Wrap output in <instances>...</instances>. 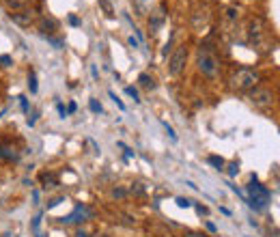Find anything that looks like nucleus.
I'll list each match as a JSON object with an SVG mask.
<instances>
[{
	"instance_id": "4be33fe9",
	"label": "nucleus",
	"mask_w": 280,
	"mask_h": 237,
	"mask_svg": "<svg viewBox=\"0 0 280 237\" xmlns=\"http://www.w3.org/2000/svg\"><path fill=\"white\" fill-rule=\"evenodd\" d=\"M28 89H30V93H37V89H39V86H37V75L35 73H28Z\"/></svg>"
},
{
	"instance_id": "72a5a7b5",
	"label": "nucleus",
	"mask_w": 280,
	"mask_h": 237,
	"mask_svg": "<svg viewBox=\"0 0 280 237\" xmlns=\"http://www.w3.org/2000/svg\"><path fill=\"white\" fill-rule=\"evenodd\" d=\"M196 212L201 213V215H207V213H209V209H207V207H203V205H196Z\"/></svg>"
},
{
	"instance_id": "b1692460",
	"label": "nucleus",
	"mask_w": 280,
	"mask_h": 237,
	"mask_svg": "<svg viewBox=\"0 0 280 237\" xmlns=\"http://www.w3.org/2000/svg\"><path fill=\"white\" fill-rule=\"evenodd\" d=\"M132 194L142 196V194H144V186H142V183H134V186H132Z\"/></svg>"
},
{
	"instance_id": "39448f33",
	"label": "nucleus",
	"mask_w": 280,
	"mask_h": 237,
	"mask_svg": "<svg viewBox=\"0 0 280 237\" xmlns=\"http://www.w3.org/2000/svg\"><path fill=\"white\" fill-rule=\"evenodd\" d=\"M248 99L250 104L258 108V110H269L274 104H276V93L272 89H265V86H255L252 91H248Z\"/></svg>"
},
{
	"instance_id": "1a4fd4ad",
	"label": "nucleus",
	"mask_w": 280,
	"mask_h": 237,
	"mask_svg": "<svg viewBox=\"0 0 280 237\" xmlns=\"http://www.w3.org/2000/svg\"><path fill=\"white\" fill-rule=\"evenodd\" d=\"M37 18H39V15H37L35 9H22L18 13H11V20H13L18 26H30L37 22Z\"/></svg>"
},
{
	"instance_id": "f704fd0d",
	"label": "nucleus",
	"mask_w": 280,
	"mask_h": 237,
	"mask_svg": "<svg viewBox=\"0 0 280 237\" xmlns=\"http://www.w3.org/2000/svg\"><path fill=\"white\" fill-rule=\"evenodd\" d=\"M56 108H58V115H61L63 118L67 117V110H65V106H63V104H56Z\"/></svg>"
},
{
	"instance_id": "aec40b11",
	"label": "nucleus",
	"mask_w": 280,
	"mask_h": 237,
	"mask_svg": "<svg viewBox=\"0 0 280 237\" xmlns=\"http://www.w3.org/2000/svg\"><path fill=\"white\" fill-rule=\"evenodd\" d=\"M110 196L112 198H125L127 196V190H125V188H112Z\"/></svg>"
},
{
	"instance_id": "f3484780",
	"label": "nucleus",
	"mask_w": 280,
	"mask_h": 237,
	"mask_svg": "<svg viewBox=\"0 0 280 237\" xmlns=\"http://www.w3.org/2000/svg\"><path fill=\"white\" fill-rule=\"evenodd\" d=\"M138 82H140V86H144V89H153V78H151L149 73H140L138 75Z\"/></svg>"
},
{
	"instance_id": "4468645a",
	"label": "nucleus",
	"mask_w": 280,
	"mask_h": 237,
	"mask_svg": "<svg viewBox=\"0 0 280 237\" xmlns=\"http://www.w3.org/2000/svg\"><path fill=\"white\" fill-rule=\"evenodd\" d=\"M237 18H239V11H237V7H226L224 9V22H226V24H233V22H237Z\"/></svg>"
},
{
	"instance_id": "f257e3e1",
	"label": "nucleus",
	"mask_w": 280,
	"mask_h": 237,
	"mask_svg": "<svg viewBox=\"0 0 280 237\" xmlns=\"http://www.w3.org/2000/svg\"><path fill=\"white\" fill-rule=\"evenodd\" d=\"M248 32V43L258 52V54H267L274 46V30L269 28L267 20L263 18H250L246 26Z\"/></svg>"
},
{
	"instance_id": "423d86ee",
	"label": "nucleus",
	"mask_w": 280,
	"mask_h": 237,
	"mask_svg": "<svg viewBox=\"0 0 280 237\" xmlns=\"http://www.w3.org/2000/svg\"><path fill=\"white\" fill-rule=\"evenodd\" d=\"M186 63H187V46L186 43H181V46L172 52V56L168 61V73L170 75H179L183 71V67H186Z\"/></svg>"
},
{
	"instance_id": "2eb2a0df",
	"label": "nucleus",
	"mask_w": 280,
	"mask_h": 237,
	"mask_svg": "<svg viewBox=\"0 0 280 237\" xmlns=\"http://www.w3.org/2000/svg\"><path fill=\"white\" fill-rule=\"evenodd\" d=\"M41 183H46V188H54V186H58V177L54 172H43Z\"/></svg>"
},
{
	"instance_id": "f03ea898",
	"label": "nucleus",
	"mask_w": 280,
	"mask_h": 237,
	"mask_svg": "<svg viewBox=\"0 0 280 237\" xmlns=\"http://www.w3.org/2000/svg\"><path fill=\"white\" fill-rule=\"evenodd\" d=\"M258 82H261V73L252 67H241L231 75V89L237 93H248L255 86H258Z\"/></svg>"
},
{
	"instance_id": "9b49d317",
	"label": "nucleus",
	"mask_w": 280,
	"mask_h": 237,
	"mask_svg": "<svg viewBox=\"0 0 280 237\" xmlns=\"http://www.w3.org/2000/svg\"><path fill=\"white\" fill-rule=\"evenodd\" d=\"M18 149L11 142H0V160H18Z\"/></svg>"
},
{
	"instance_id": "4c0bfd02",
	"label": "nucleus",
	"mask_w": 280,
	"mask_h": 237,
	"mask_svg": "<svg viewBox=\"0 0 280 237\" xmlns=\"http://www.w3.org/2000/svg\"><path fill=\"white\" fill-rule=\"evenodd\" d=\"M75 237H89V233H86V231H82V229H80L78 233H75Z\"/></svg>"
},
{
	"instance_id": "393cba45",
	"label": "nucleus",
	"mask_w": 280,
	"mask_h": 237,
	"mask_svg": "<svg viewBox=\"0 0 280 237\" xmlns=\"http://www.w3.org/2000/svg\"><path fill=\"white\" fill-rule=\"evenodd\" d=\"M172 39H175V35H170V37H168V41H166L164 50H162V54H164V56H168V52L172 50Z\"/></svg>"
},
{
	"instance_id": "412c9836",
	"label": "nucleus",
	"mask_w": 280,
	"mask_h": 237,
	"mask_svg": "<svg viewBox=\"0 0 280 237\" xmlns=\"http://www.w3.org/2000/svg\"><path fill=\"white\" fill-rule=\"evenodd\" d=\"M89 108H91V112H95V115H101V112H104V108H101V104L97 99H91L89 101Z\"/></svg>"
},
{
	"instance_id": "c9c22d12",
	"label": "nucleus",
	"mask_w": 280,
	"mask_h": 237,
	"mask_svg": "<svg viewBox=\"0 0 280 237\" xmlns=\"http://www.w3.org/2000/svg\"><path fill=\"white\" fill-rule=\"evenodd\" d=\"M69 24H71V26H80V20L75 18V15H69Z\"/></svg>"
},
{
	"instance_id": "bb28decb",
	"label": "nucleus",
	"mask_w": 280,
	"mask_h": 237,
	"mask_svg": "<svg viewBox=\"0 0 280 237\" xmlns=\"http://www.w3.org/2000/svg\"><path fill=\"white\" fill-rule=\"evenodd\" d=\"M108 95H110V99H112V101H115V104H117L118 108H121V110H125V104H123V101H121V99H118V97H117L115 93H112V91H110V93H108Z\"/></svg>"
},
{
	"instance_id": "a878e982",
	"label": "nucleus",
	"mask_w": 280,
	"mask_h": 237,
	"mask_svg": "<svg viewBox=\"0 0 280 237\" xmlns=\"http://www.w3.org/2000/svg\"><path fill=\"white\" fill-rule=\"evenodd\" d=\"M125 93H127L129 97H134V101H140V97H138V91L134 89V86H127V89H125Z\"/></svg>"
},
{
	"instance_id": "ea45409f",
	"label": "nucleus",
	"mask_w": 280,
	"mask_h": 237,
	"mask_svg": "<svg viewBox=\"0 0 280 237\" xmlns=\"http://www.w3.org/2000/svg\"><path fill=\"white\" fill-rule=\"evenodd\" d=\"M75 110H78V106H75L73 101H71V104H69V112H75Z\"/></svg>"
},
{
	"instance_id": "0eeeda50",
	"label": "nucleus",
	"mask_w": 280,
	"mask_h": 237,
	"mask_svg": "<svg viewBox=\"0 0 280 237\" xmlns=\"http://www.w3.org/2000/svg\"><path fill=\"white\" fill-rule=\"evenodd\" d=\"M209 20H211V13H209V7L207 4H198L192 13V26L196 30H203L209 26Z\"/></svg>"
},
{
	"instance_id": "58836bf2",
	"label": "nucleus",
	"mask_w": 280,
	"mask_h": 237,
	"mask_svg": "<svg viewBox=\"0 0 280 237\" xmlns=\"http://www.w3.org/2000/svg\"><path fill=\"white\" fill-rule=\"evenodd\" d=\"M207 229L211 231V233H215V231H218V229H215V224H213V222H207Z\"/></svg>"
},
{
	"instance_id": "5701e85b",
	"label": "nucleus",
	"mask_w": 280,
	"mask_h": 237,
	"mask_svg": "<svg viewBox=\"0 0 280 237\" xmlns=\"http://www.w3.org/2000/svg\"><path fill=\"white\" fill-rule=\"evenodd\" d=\"M177 205H179V207L181 209H190L192 207V201H190V198H183V196H177Z\"/></svg>"
},
{
	"instance_id": "cd10ccee",
	"label": "nucleus",
	"mask_w": 280,
	"mask_h": 237,
	"mask_svg": "<svg viewBox=\"0 0 280 237\" xmlns=\"http://www.w3.org/2000/svg\"><path fill=\"white\" fill-rule=\"evenodd\" d=\"M183 237H209V235L201 233V231H186V235H183Z\"/></svg>"
},
{
	"instance_id": "dca6fc26",
	"label": "nucleus",
	"mask_w": 280,
	"mask_h": 237,
	"mask_svg": "<svg viewBox=\"0 0 280 237\" xmlns=\"http://www.w3.org/2000/svg\"><path fill=\"white\" fill-rule=\"evenodd\" d=\"M97 2H99V7L104 9V13L108 15V18H115V7H112L110 0H97Z\"/></svg>"
},
{
	"instance_id": "7c9ffc66",
	"label": "nucleus",
	"mask_w": 280,
	"mask_h": 237,
	"mask_svg": "<svg viewBox=\"0 0 280 237\" xmlns=\"http://www.w3.org/2000/svg\"><path fill=\"white\" fill-rule=\"evenodd\" d=\"M18 99H20L22 110H24V112H28V99H26V97H18Z\"/></svg>"
},
{
	"instance_id": "ddd939ff",
	"label": "nucleus",
	"mask_w": 280,
	"mask_h": 237,
	"mask_svg": "<svg viewBox=\"0 0 280 237\" xmlns=\"http://www.w3.org/2000/svg\"><path fill=\"white\" fill-rule=\"evenodd\" d=\"M37 0H4V4L11 11H22V9H28L30 4H35Z\"/></svg>"
},
{
	"instance_id": "f8f14e48",
	"label": "nucleus",
	"mask_w": 280,
	"mask_h": 237,
	"mask_svg": "<svg viewBox=\"0 0 280 237\" xmlns=\"http://www.w3.org/2000/svg\"><path fill=\"white\" fill-rule=\"evenodd\" d=\"M58 28V22L54 20V18H41L39 20V30H41V35H50V32H54Z\"/></svg>"
},
{
	"instance_id": "7ed1b4c3",
	"label": "nucleus",
	"mask_w": 280,
	"mask_h": 237,
	"mask_svg": "<svg viewBox=\"0 0 280 237\" xmlns=\"http://www.w3.org/2000/svg\"><path fill=\"white\" fill-rule=\"evenodd\" d=\"M198 71L203 75H207V78H218L220 73V58L215 56V52L211 50V46H201V50H198Z\"/></svg>"
},
{
	"instance_id": "2f4dec72",
	"label": "nucleus",
	"mask_w": 280,
	"mask_h": 237,
	"mask_svg": "<svg viewBox=\"0 0 280 237\" xmlns=\"http://www.w3.org/2000/svg\"><path fill=\"white\" fill-rule=\"evenodd\" d=\"M164 127H166V132H168V136H170V140H177V134H175V129H172L168 123H164Z\"/></svg>"
},
{
	"instance_id": "6ab92c4d",
	"label": "nucleus",
	"mask_w": 280,
	"mask_h": 237,
	"mask_svg": "<svg viewBox=\"0 0 280 237\" xmlns=\"http://www.w3.org/2000/svg\"><path fill=\"white\" fill-rule=\"evenodd\" d=\"M39 224H41V213H37L35 220H32V233H35V237H43L39 231Z\"/></svg>"
},
{
	"instance_id": "c85d7f7f",
	"label": "nucleus",
	"mask_w": 280,
	"mask_h": 237,
	"mask_svg": "<svg viewBox=\"0 0 280 237\" xmlns=\"http://www.w3.org/2000/svg\"><path fill=\"white\" fill-rule=\"evenodd\" d=\"M237 172H239V164H237V162H233V164L229 166V175H231V177H235Z\"/></svg>"
},
{
	"instance_id": "9d476101",
	"label": "nucleus",
	"mask_w": 280,
	"mask_h": 237,
	"mask_svg": "<svg viewBox=\"0 0 280 237\" xmlns=\"http://www.w3.org/2000/svg\"><path fill=\"white\" fill-rule=\"evenodd\" d=\"M164 20H166V7L162 4V7H158L151 13V20H149V24H151V28L153 30H158L162 24H164Z\"/></svg>"
},
{
	"instance_id": "20e7f679",
	"label": "nucleus",
	"mask_w": 280,
	"mask_h": 237,
	"mask_svg": "<svg viewBox=\"0 0 280 237\" xmlns=\"http://www.w3.org/2000/svg\"><path fill=\"white\" fill-rule=\"evenodd\" d=\"M248 192H250V207L255 212H263V209L269 205V198H272V192L267 190L265 186H261L255 175L250 177V183H248Z\"/></svg>"
},
{
	"instance_id": "c756f323",
	"label": "nucleus",
	"mask_w": 280,
	"mask_h": 237,
	"mask_svg": "<svg viewBox=\"0 0 280 237\" xmlns=\"http://www.w3.org/2000/svg\"><path fill=\"white\" fill-rule=\"evenodd\" d=\"M11 63H13V61H11V56H7V54H2V56H0V65H2V67H9Z\"/></svg>"
},
{
	"instance_id": "6e6552de",
	"label": "nucleus",
	"mask_w": 280,
	"mask_h": 237,
	"mask_svg": "<svg viewBox=\"0 0 280 237\" xmlns=\"http://www.w3.org/2000/svg\"><path fill=\"white\" fill-rule=\"evenodd\" d=\"M93 218V212H91L86 205H75V209L71 213L67 215V218H61V222H65V224H71V222H86V220H91Z\"/></svg>"
},
{
	"instance_id": "e433bc0d",
	"label": "nucleus",
	"mask_w": 280,
	"mask_h": 237,
	"mask_svg": "<svg viewBox=\"0 0 280 237\" xmlns=\"http://www.w3.org/2000/svg\"><path fill=\"white\" fill-rule=\"evenodd\" d=\"M129 46H132V47H138V46H140V41H138V39H134V37H129Z\"/></svg>"
},
{
	"instance_id": "473e14b6",
	"label": "nucleus",
	"mask_w": 280,
	"mask_h": 237,
	"mask_svg": "<svg viewBox=\"0 0 280 237\" xmlns=\"http://www.w3.org/2000/svg\"><path fill=\"white\" fill-rule=\"evenodd\" d=\"M61 201H63V196H58V198H52V201H50V203H47V209L56 207V205H58V203H61Z\"/></svg>"
},
{
	"instance_id": "a211bd4d",
	"label": "nucleus",
	"mask_w": 280,
	"mask_h": 237,
	"mask_svg": "<svg viewBox=\"0 0 280 237\" xmlns=\"http://www.w3.org/2000/svg\"><path fill=\"white\" fill-rule=\"evenodd\" d=\"M207 162H209V164H211V166H215V168H218V170H224V164H226V162H224L222 158H218V155H209Z\"/></svg>"
}]
</instances>
